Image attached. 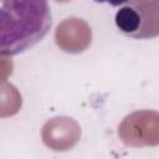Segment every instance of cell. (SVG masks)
I'll list each match as a JSON object with an SVG mask.
<instances>
[{
    "label": "cell",
    "instance_id": "6da1fadb",
    "mask_svg": "<svg viewBox=\"0 0 159 159\" xmlns=\"http://www.w3.org/2000/svg\"><path fill=\"white\" fill-rule=\"evenodd\" d=\"M0 52L19 55L39 43L50 31L47 0H0Z\"/></svg>",
    "mask_w": 159,
    "mask_h": 159
},
{
    "label": "cell",
    "instance_id": "7a4b0ae2",
    "mask_svg": "<svg viewBox=\"0 0 159 159\" xmlns=\"http://www.w3.org/2000/svg\"><path fill=\"white\" fill-rule=\"evenodd\" d=\"M139 22H140L139 15L132 7L124 6L116 14V25L119 27L120 31L125 34L138 30Z\"/></svg>",
    "mask_w": 159,
    "mask_h": 159
},
{
    "label": "cell",
    "instance_id": "3957f363",
    "mask_svg": "<svg viewBox=\"0 0 159 159\" xmlns=\"http://www.w3.org/2000/svg\"><path fill=\"white\" fill-rule=\"evenodd\" d=\"M94 1H97V2H107V4L112 5V6H119V5L124 4V2H128L129 0H94Z\"/></svg>",
    "mask_w": 159,
    "mask_h": 159
}]
</instances>
